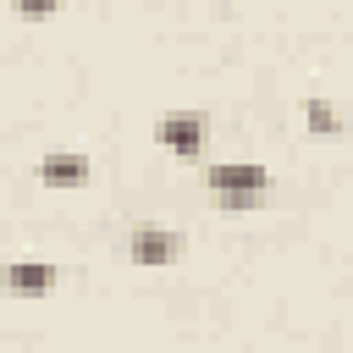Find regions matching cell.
Instances as JSON below:
<instances>
[{"instance_id": "obj_6", "label": "cell", "mask_w": 353, "mask_h": 353, "mask_svg": "<svg viewBox=\"0 0 353 353\" xmlns=\"http://www.w3.org/2000/svg\"><path fill=\"white\" fill-rule=\"evenodd\" d=\"M309 121H314L320 138H336V132H342V121H336V110H331L325 99H309Z\"/></svg>"}, {"instance_id": "obj_4", "label": "cell", "mask_w": 353, "mask_h": 353, "mask_svg": "<svg viewBox=\"0 0 353 353\" xmlns=\"http://www.w3.org/2000/svg\"><path fill=\"white\" fill-rule=\"evenodd\" d=\"M50 287H55V265H44V259H17L6 270V292H17V298H44Z\"/></svg>"}, {"instance_id": "obj_2", "label": "cell", "mask_w": 353, "mask_h": 353, "mask_svg": "<svg viewBox=\"0 0 353 353\" xmlns=\"http://www.w3.org/2000/svg\"><path fill=\"white\" fill-rule=\"evenodd\" d=\"M154 138H160V149H171L176 160H193V154L204 149V116H193V110H171V116L154 121Z\"/></svg>"}, {"instance_id": "obj_5", "label": "cell", "mask_w": 353, "mask_h": 353, "mask_svg": "<svg viewBox=\"0 0 353 353\" xmlns=\"http://www.w3.org/2000/svg\"><path fill=\"white\" fill-rule=\"evenodd\" d=\"M39 182H44V188H83V182H88V160L72 154V149H66V154H44V160H39Z\"/></svg>"}, {"instance_id": "obj_7", "label": "cell", "mask_w": 353, "mask_h": 353, "mask_svg": "<svg viewBox=\"0 0 353 353\" xmlns=\"http://www.w3.org/2000/svg\"><path fill=\"white\" fill-rule=\"evenodd\" d=\"M11 6H17L22 17H33V22H39V17H50V11L61 6V0H11Z\"/></svg>"}, {"instance_id": "obj_1", "label": "cell", "mask_w": 353, "mask_h": 353, "mask_svg": "<svg viewBox=\"0 0 353 353\" xmlns=\"http://www.w3.org/2000/svg\"><path fill=\"white\" fill-rule=\"evenodd\" d=\"M204 188H210V199H215V204H226V210H254V204L270 193V176H265V165L221 160V165H210V171H204Z\"/></svg>"}, {"instance_id": "obj_3", "label": "cell", "mask_w": 353, "mask_h": 353, "mask_svg": "<svg viewBox=\"0 0 353 353\" xmlns=\"http://www.w3.org/2000/svg\"><path fill=\"white\" fill-rule=\"evenodd\" d=\"M182 254V232H165V226H138L132 232V259L138 265H171Z\"/></svg>"}]
</instances>
